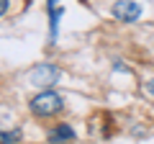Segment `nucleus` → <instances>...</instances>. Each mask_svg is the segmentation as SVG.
<instances>
[{
    "label": "nucleus",
    "mask_w": 154,
    "mask_h": 144,
    "mask_svg": "<svg viewBox=\"0 0 154 144\" xmlns=\"http://www.w3.org/2000/svg\"><path fill=\"white\" fill-rule=\"evenodd\" d=\"M33 116H57V113L64 108V100H62L59 93L54 90H41L38 95H33L31 103H28Z\"/></svg>",
    "instance_id": "f257e3e1"
},
{
    "label": "nucleus",
    "mask_w": 154,
    "mask_h": 144,
    "mask_svg": "<svg viewBox=\"0 0 154 144\" xmlns=\"http://www.w3.org/2000/svg\"><path fill=\"white\" fill-rule=\"evenodd\" d=\"M28 80H31V85H36V88H51V85H57L62 80V70L54 67V64H38V67L31 70Z\"/></svg>",
    "instance_id": "f03ea898"
},
{
    "label": "nucleus",
    "mask_w": 154,
    "mask_h": 144,
    "mask_svg": "<svg viewBox=\"0 0 154 144\" xmlns=\"http://www.w3.org/2000/svg\"><path fill=\"white\" fill-rule=\"evenodd\" d=\"M113 18H118L121 23H134L141 18V5L134 0H118L113 5Z\"/></svg>",
    "instance_id": "7ed1b4c3"
},
{
    "label": "nucleus",
    "mask_w": 154,
    "mask_h": 144,
    "mask_svg": "<svg viewBox=\"0 0 154 144\" xmlns=\"http://www.w3.org/2000/svg\"><path fill=\"white\" fill-rule=\"evenodd\" d=\"M46 8H49V26H51V39H54V36H57V23H59L64 8H59L57 0H46Z\"/></svg>",
    "instance_id": "20e7f679"
},
{
    "label": "nucleus",
    "mask_w": 154,
    "mask_h": 144,
    "mask_svg": "<svg viewBox=\"0 0 154 144\" xmlns=\"http://www.w3.org/2000/svg\"><path fill=\"white\" fill-rule=\"evenodd\" d=\"M72 139H75V131H72V126H67V124H59V126L49 134V142H72Z\"/></svg>",
    "instance_id": "39448f33"
},
{
    "label": "nucleus",
    "mask_w": 154,
    "mask_h": 144,
    "mask_svg": "<svg viewBox=\"0 0 154 144\" xmlns=\"http://www.w3.org/2000/svg\"><path fill=\"white\" fill-rule=\"evenodd\" d=\"M21 142V129L13 131H0V144H18Z\"/></svg>",
    "instance_id": "423d86ee"
},
{
    "label": "nucleus",
    "mask_w": 154,
    "mask_h": 144,
    "mask_svg": "<svg viewBox=\"0 0 154 144\" xmlns=\"http://www.w3.org/2000/svg\"><path fill=\"white\" fill-rule=\"evenodd\" d=\"M8 5H11V3H8V0H0V18L5 16V11H8Z\"/></svg>",
    "instance_id": "0eeeda50"
},
{
    "label": "nucleus",
    "mask_w": 154,
    "mask_h": 144,
    "mask_svg": "<svg viewBox=\"0 0 154 144\" xmlns=\"http://www.w3.org/2000/svg\"><path fill=\"white\" fill-rule=\"evenodd\" d=\"M146 90H149V93L154 95V80H149V83H146Z\"/></svg>",
    "instance_id": "6e6552de"
},
{
    "label": "nucleus",
    "mask_w": 154,
    "mask_h": 144,
    "mask_svg": "<svg viewBox=\"0 0 154 144\" xmlns=\"http://www.w3.org/2000/svg\"><path fill=\"white\" fill-rule=\"evenodd\" d=\"M51 144H67V142H51Z\"/></svg>",
    "instance_id": "1a4fd4ad"
}]
</instances>
